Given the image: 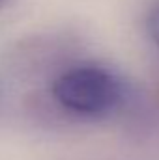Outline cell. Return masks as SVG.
<instances>
[{
    "label": "cell",
    "instance_id": "2",
    "mask_svg": "<svg viewBox=\"0 0 159 160\" xmlns=\"http://www.w3.org/2000/svg\"><path fill=\"white\" fill-rule=\"evenodd\" d=\"M144 26H146V34H148L150 41L159 48V0L150 6V9L146 13Z\"/></svg>",
    "mask_w": 159,
    "mask_h": 160
},
{
    "label": "cell",
    "instance_id": "3",
    "mask_svg": "<svg viewBox=\"0 0 159 160\" xmlns=\"http://www.w3.org/2000/svg\"><path fill=\"white\" fill-rule=\"evenodd\" d=\"M0 4H2V0H0Z\"/></svg>",
    "mask_w": 159,
    "mask_h": 160
},
{
    "label": "cell",
    "instance_id": "1",
    "mask_svg": "<svg viewBox=\"0 0 159 160\" xmlns=\"http://www.w3.org/2000/svg\"><path fill=\"white\" fill-rule=\"evenodd\" d=\"M51 99L66 116L97 123L118 116L127 106L131 86L111 65L77 62L52 78Z\"/></svg>",
    "mask_w": 159,
    "mask_h": 160
}]
</instances>
